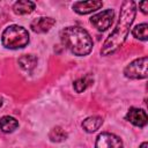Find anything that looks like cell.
Masks as SVG:
<instances>
[{
    "label": "cell",
    "instance_id": "obj_1",
    "mask_svg": "<svg viewBox=\"0 0 148 148\" xmlns=\"http://www.w3.org/2000/svg\"><path fill=\"white\" fill-rule=\"evenodd\" d=\"M135 14H136V6L134 1L127 0L121 3L118 23L114 30L109 35V37L105 39L102 46L101 53L103 56H109L114 53L124 44L130 32V28L135 18Z\"/></svg>",
    "mask_w": 148,
    "mask_h": 148
},
{
    "label": "cell",
    "instance_id": "obj_2",
    "mask_svg": "<svg viewBox=\"0 0 148 148\" xmlns=\"http://www.w3.org/2000/svg\"><path fill=\"white\" fill-rule=\"evenodd\" d=\"M62 45L77 57L87 56L92 50V39L87 30L81 27H66L60 31Z\"/></svg>",
    "mask_w": 148,
    "mask_h": 148
},
{
    "label": "cell",
    "instance_id": "obj_3",
    "mask_svg": "<svg viewBox=\"0 0 148 148\" xmlns=\"http://www.w3.org/2000/svg\"><path fill=\"white\" fill-rule=\"evenodd\" d=\"M30 38H29V32L25 28L21 25H9L7 27L2 35H1V42L2 45L7 49L12 50H17L22 49L28 45Z\"/></svg>",
    "mask_w": 148,
    "mask_h": 148
},
{
    "label": "cell",
    "instance_id": "obj_4",
    "mask_svg": "<svg viewBox=\"0 0 148 148\" xmlns=\"http://www.w3.org/2000/svg\"><path fill=\"white\" fill-rule=\"evenodd\" d=\"M147 65H148L147 57L135 59L125 67L124 74L128 79H134V80L146 79L147 77Z\"/></svg>",
    "mask_w": 148,
    "mask_h": 148
},
{
    "label": "cell",
    "instance_id": "obj_5",
    "mask_svg": "<svg viewBox=\"0 0 148 148\" xmlns=\"http://www.w3.org/2000/svg\"><path fill=\"white\" fill-rule=\"evenodd\" d=\"M114 17V12L113 9H105L98 14H95L90 17V23L98 30V31H105L108 30Z\"/></svg>",
    "mask_w": 148,
    "mask_h": 148
},
{
    "label": "cell",
    "instance_id": "obj_6",
    "mask_svg": "<svg viewBox=\"0 0 148 148\" xmlns=\"http://www.w3.org/2000/svg\"><path fill=\"white\" fill-rule=\"evenodd\" d=\"M95 148H123V141L112 133H101L95 143Z\"/></svg>",
    "mask_w": 148,
    "mask_h": 148
},
{
    "label": "cell",
    "instance_id": "obj_7",
    "mask_svg": "<svg viewBox=\"0 0 148 148\" xmlns=\"http://www.w3.org/2000/svg\"><path fill=\"white\" fill-rule=\"evenodd\" d=\"M125 118L131 124H133L134 126H138V127L146 126L147 125V121H148L146 111L143 109H139V108H131L127 111Z\"/></svg>",
    "mask_w": 148,
    "mask_h": 148
},
{
    "label": "cell",
    "instance_id": "obj_8",
    "mask_svg": "<svg viewBox=\"0 0 148 148\" xmlns=\"http://www.w3.org/2000/svg\"><path fill=\"white\" fill-rule=\"evenodd\" d=\"M103 6L102 1L97 0H89V1H77L73 3V9L80 15H86L99 9Z\"/></svg>",
    "mask_w": 148,
    "mask_h": 148
},
{
    "label": "cell",
    "instance_id": "obj_9",
    "mask_svg": "<svg viewBox=\"0 0 148 148\" xmlns=\"http://www.w3.org/2000/svg\"><path fill=\"white\" fill-rule=\"evenodd\" d=\"M54 24H56L54 18L42 16V17H37V18L32 20L31 23H30V28L34 32L44 34V32H47Z\"/></svg>",
    "mask_w": 148,
    "mask_h": 148
},
{
    "label": "cell",
    "instance_id": "obj_10",
    "mask_svg": "<svg viewBox=\"0 0 148 148\" xmlns=\"http://www.w3.org/2000/svg\"><path fill=\"white\" fill-rule=\"evenodd\" d=\"M103 124V118L99 116H91L86 118L82 121V127L87 133H94L96 132Z\"/></svg>",
    "mask_w": 148,
    "mask_h": 148
},
{
    "label": "cell",
    "instance_id": "obj_11",
    "mask_svg": "<svg viewBox=\"0 0 148 148\" xmlns=\"http://www.w3.org/2000/svg\"><path fill=\"white\" fill-rule=\"evenodd\" d=\"M35 9V3L29 0H20L16 1L13 6V12L17 15H25L30 14Z\"/></svg>",
    "mask_w": 148,
    "mask_h": 148
},
{
    "label": "cell",
    "instance_id": "obj_12",
    "mask_svg": "<svg viewBox=\"0 0 148 148\" xmlns=\"http://www.w3.org/2000/svg\"><path fill=\"white\" fill-rule=\"evenodd\" d=\"M18 127V121L10 116H3L0 118V130L3 133H12Z\"/></svg>",
    "mask_w": 148,
    "mask_h": 148
},
{
    "label": "cell",
    "instance_id": "obj_13",
    "mask_svg": "<svg viewBox=\"0 0 148 148\" xmlns=\"http://www.w3.org/2000/svg\"><path fill=\"white\" fill-rule=\"evenodd\" d=\"M18 65L24 71H32L37 65V58L34 54H24L18 59Z\"/></svg>",
    "mask_w": 148,
    "mask_h": 148
},
{
    "label": "cell",
    "instance_id": "obj_14",
    "mask_svg": "<svg viewBox=\"0 0 148 148\" xmlns=\"http://www.w3.org/2000/svg\"><path fill=\"white\" fill-rule=\"evenodd\" d=\"M92 81H94V79H92V76H91L90 74H87V75H84L83 77H80V79L75 80V81H74V84H73L75 91H76V92H82V91H84V90L92 83Z\"/></svg>",
    "mask_w": 148,
    "mask_h": 148
},
{
    "label": "cell",
    "instance_id": "obj_15",
    "mask_svg": "<svg viewBox=\"0 0 148 148\" xmlns=\"http://www.w3.org/2000/svg\"><path fill=\"white\" fill-rule=\"evenodd\" d=\"M132 35L136 39L146 42L148 39V24L147 23H141V24L135 25L132 30Z\"/></svg>",
    "mask_w": 148,
    "mask_h": 148
},
{
    "label": "cell",
    "instance_id": "obj_16",
    "mask_svg": "<svg viewBox=\"0 0 148 148\" xmlns=\"http://www.w3.org/2000/svg\"><path fill=\"white\" fill-rule=\"evenodd\" d=\"M49 138H50V140H51L52 142H61V141H64V140L67 138V133H66L61 127L57 126V127H53V128L50 131Z\"/></svg>",
    "mask_w": 148,
    "mask_h": 148
},
{
    "label": "cell",
    "instance_id": "obj_17",
    "mask_svg": "<svg viewBox=\"0 0 148 148\" xmlns=\"http://www.w3.org/2000/svg\"><path fill=\"white\" fill-rule=\"evenodd\" d=\"M139 7H140V9H141V12H142L143 14H147V13H148V1H142V2H140V3H139Z\"/></svg>",
    "mask_w": 148,
    "mask_h": 148
},
{
    "label": "cell",
    "instance_id": "obj_18",
    "mask_svg": "<svg viewBox=\"0 0 148 148\" xmlns=\"http://www.w3.org/2000/svg\"><path fill=\"white\" fill-rule=\"evenodd\" d=\"M147 147H148V143H147V142H142L139 148H147Z\"/></svg>",
    "mask_w": 148,
    "mask_h": 148
},
{
    "label": "cell",
    "instance_id": "obj_19",
    "mask_svg": "<svg viewBox=\"0 0 148 148\" xmlns=\"http://www.w3.org/2000/svg\"><path fill=\"white\" fill-rule=\"evenodd\" d=\"M1 105H2V99L0 98V108H1Z\"/></svg>",
    "mask_w": 148,
    "mask_h": 148
}]
</instances>
